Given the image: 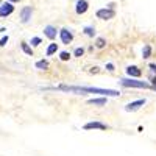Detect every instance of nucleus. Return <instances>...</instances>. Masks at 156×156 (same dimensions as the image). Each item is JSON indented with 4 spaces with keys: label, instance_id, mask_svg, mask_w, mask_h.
<instances>
[{
    "label": "nucleus",
    "instance_id": "f257e3e1",
    "mask_svg": "<svg viewBox=\"0 0 156 156\" xmlns=\"http://www.w3.org/2000/svg\"><path fill=\"white\" fill-rule=\"evenodd\" d=\"M51 90H62V92H70L76 95H84V94H100L106 97H119L120 92L114 89H101V87H92V86H67V84H59L56 87H47Z\"/></svg>",
    "mask_w": 156,
    "mask_h": 156
},
{
    "label": "nucleus",
    "instance_id": "f03ea898",
    "mask_svg": "<svg viewBox=\"0 0 156 156\" xmlns=\"http://www.w3.org/2000/svg\"><path fill=\"white\" fill-rule=\"evenodd\" d=\"M120 84L123 87H136V89H153V86L147 81H139V80H134V78H122L119 80Z\"/></svg>",
    "mask_w": 156,
    "mask_h": 156
},
{
    "label": "nucleus",
    "instance_id": "7ed1b4c3",
    "mask_svg": "<svg viewBox=\"0 0 156 156\" xmlns=\"http://www.w3.org/2000/svg\"><path fill=\"white\" fill-rule=\"evenodd\" d=\"M145 103H147L145 98H139V100H136V101H131V103H128V105H125V111H126V112H134V111L140 109L142 106L145 105Z\"/></svg>",
    "mask_w": 156,
    "mask_h": 156
},
{
    "label": "nucleus",
    "instance_id": "20e7f679",
    "mask_svg": "<svg viewBox=\"0 0 156 156\" xmlns=\"http://www.w3.org/2000/svg\"><path fill=\"white\" fill-rule=\"evenodd\" d=\"M115 16V11L112 8H101L97 11V17L101 19V20H109Z\"/></svg>",
    "mask_w": 156,
    "mask_h": 156
},
{
    "label": "nucleus",
    "instance_id": "39448f33",
    "mask_svg": "<svg viewBox=\"0 0 156 156\" xmlns=\"http://www.w3.org/2000/svg\"><path fill=\"white\" fill-rule=\"evenodd\" d=\"M14 11V6H12V2H5L0 6V17H8L9 14H12Z\"/></svg>",
    "mask_w": 156,
    "mask_h": 156
},
{
    "label": "nucleus",
    "instance_id": "423d86ee",
    "mask_svg": "<svg viewBox=\"0 0 156 156\" xmlns=\"http://www.w3.org/2000/svg\"><path fill=\"white\" fill-rule=\"evenodd\" d=\"M59 37H61V42H62V44H70V42L73 41V34H72L70 30H67V28H62V30L59 31Z\"/></svg>",
    "mask_w": 156,
    "mask_h": 156
},
{
    "label": "nucleus",
    "instance_id": "0eeeda50",
    "mask_svg": "<svg viewBox=\"0 0 156 156\" xmlns=\"http://www.w3.org/2000/svg\"><path fill=\"white\" fill-rule=\"evenodd\" d=\"M31 14H33L31 6H25V8H22V11H20V20H22V23H28L30 19H31Z\"/></svg>",
    "mask_w": 156,
    "mask_h": 156
},
{
    "label": "nucleus",
    "instance_id": "6e6552de",
    "mask_svg": "<svg viewBox=\"0 0 156 156\" xmlns=\"http://www.w3.org/2000/svg\"><path fill=\"white\" fill-rule=\"evenodd\" d=\"M83 128L86 129V131L87 129H103V131H105V129H108L109 126L105 125V123H101V122H87Z\"/></svg>",
    "mask_w": 156,
    "mask_h": 156
},
{
    "label": "nucleus",
    "instance_id": "1a4fd4ad",
    "mask_svg": "<svg viewBox=\"0 0 156 156\" xmlns=\"http://www.w3.org/2000/svg\"><path fill=\"white\" fill-rule=\"evenodd\" d=\"M87 8H89V5H87L86 0H78L76 5H75V11H76V14H84V12L87 11Z\"/></svg>",
    "mask_w": 156,
    "mask_h": 156
},
{
    "label": "nucleus",
    "instance_id": "9d476101",
    "mask_svg": "<svg viewBox=\"0 0 156 156\" xmlns=\"http://www.w3.org/2000/svg\"><path fill=\"white\" fill-rule=\"evenodd\" d=\"M108 103V97H98V98H89L87 105H94V106H105Z\"/></svg>",
    "mask_w": 156,
    "mask_h": 156
},
{
    "label": "nucleus",
    "instance_id": "9b49d317",
    "mask_svg": "<svg viewBox=\"0 0 156 156\" xmlns=\"http://www.w3.org/2000/svg\"><path fill=\"white\" fill-rule=\"evenodd\" d=\"M126 73H128V76H131V78H139L142 75V72H140V69L137 66H128L126 67Z\"/></svg>",
    "mask_w": 156,
    "mask_h": 156
},
{
    "label": "nucleus",
    "instance_id": "f8f14e48",
    "mask_svg": "<svg viewBox=\"0 0 156 156\" xmlns=\"http://www.w3.org/2000/svg\"><path fill=\"white\" fill-rule=\"evenodd\" d=\"M44 34L48 39H55L56 37V28L53 27V25H47V27L44 28Z\"/></svg>",
    "mask_w": 156,
    "mask_h": 156
},
{
    "label": "nucleus",
    "instance_id": "ddd939ff",
    "mask_svg": "<svg viewBox=\"0 0 156 156\" xmlns=\"http://www.w3.org/2000/svg\"><path fill=\"white\" fill-rule=\"evenodd\" d=\"M20 48H22V51H23L25 55L33 56V48H31V47H30L27 42H22V44H20Z\"/></svg>",
    "mask_w": 156,
    "mask_h": 156
},
{
    "label": "nucleus",
    "instance_id": "4468645a",
    "mask_svg": "<svg viewBox=\"0 0 156 156\" xmlns=\"http://www.w3.org/2000/svg\"><path fill=\"white\" fill-rule=\"evenodd\" d=\"M151 56V45H144V48H142V58L144 59H147V58H150Z\"/></svg>",
    "mask_w": 156,
    "mask_h": 156
},
{
    "label": "nucleus",
    "instance_id": "2eb2a0df",
    "mask_svg": "<svg viewBox=\"0 0 156 156\" xmlns=\"http://www.w3.org/2000/svg\"><path fill=\"white\" fill-rule=\"evenodd\" d=\"M34 66H36V69L45 70V69H48V61H47V59H41V61H37Z\"/></svg>",
    "mask_w": 156,
    "mask_h": 156
},
{
    "label": "nucleus",
    "instance_id": "dca6fc26",
    "mask_svg": "<svg viewBox=\"0 0 156 156\" xmlns=\"http://www.w3.org/2000/svg\"><path fill=\"white\" fill-rule=\"evenodd\" d=\"M56 50H58V44H50L48 47H47V56H51L53 53H56Z\"/></svg>",
    "mask_w": 156,
    "mask_h": 156
},
{
    "label": "nucleus",
    "instance_id": "f3484780",
    "mask_svg": "<svg viewBox=\"0 0 156 156\" xmlns=\"http://www.w3.org/2000/svg\"><path fill=\"white\" fill-rule=\"evenodd\" d=\"M83 31H84V34L89 36V37H94V34H95V28H94V27H86Z\"/></svg>",
    "mask_w": 156,
    "mask_h": 156
},
{
    "label": "nucleus",
    "instance_id": "a211bd4d",
    "mask_svg": "<svg viewBox=\"0 0 156 156\" xmlns=\"http://www.w3.org/2000/svg\"><path fill=\"white\" fill-rule=\"evenodd\" d=\"M105 45H106V41H105V39H103V37H97V41H95V47H97V48H103Z\"/></svg>",
    "mask_w": 156,
    "mask_h": 156
},
{
    "label": "nucleus",
    "instance_id": "6ab92c4d",
    "mask_svg": "<svg viewBox=\"0 0 156 156\" xmlns=\"http://www.w3.org/2000/svg\"><path fill=\"white\" fill-rule=\"evenodd\" d=\"M73 55H75L76 58H81V56L84 55V48H81V47H78V48H75V51H73Z\"/></svg>",
    "mask_w": 156,
    "mask_h": 156
},
{
    "label": "nucleus",
    "instance_id": "aec40b11",
    "mask_svg": "<svg viewBox=\"0 0 156 156\" xmlns=\"http://www.w3.org/2000/svg\"><path fill=\"white\" fill-rule=\"evenodd\" d=\"M59 58H61L62 61H67V59L70 58V53H67V51H61V53H59Z\"/></svg>",
    "mask_w": 156,
    "mask_h": 156
},
{
    "label": "nucleus",
    "instance_id": "412c9836",
    "mask_svg": "<svg viewBox=\"0 0 156 156\" xmlns=\"http://www.w3.org/2000/svg\"><path fill=\"white\" fill-rule=\"evenodd\" d=\"M8 41H9V37H8V34H6V36H3L2 39H0V47H5V45L8 44Z\"/></svg>",
    "mask_w": 156,
    "mask_h": 156
},
{
    "label": "nucleus",
    "instance_id": "4be33fe9",
    "mask_svg": "<svg viewBox=\"0 0 156 156\" xmlns=\"http://www.w3.org/2000/svg\"><path fill=\"white\" fill-rule=\"evenodd\" d=\"M42 41H41V37H31V45H34V47H37L39 44H41Z\"/></svg>",
    "mask_w": 156,
    "mask_h": 156
},
{
    "label": "nucleus",
    "instance_id": "5701e85b",
    "mask_svg": "<svg viewBox=\"0 0 156 156\" xmlns=\"http://www.w3.org/2000/svg\"><path fill=\"white\" fill-rule=\"evenodd\" d=\"M106 70H108V72H114V64L108 62V64H106Z\"/></svg>",
    "mask_w": 156,
    "mask_h": 156
},
{
    "label": "nucleus",
    "instance_id": "b1692460",
    "mask_svg": "<svg viewBox=\"0 0 156 156\" xmlns=\"http://www.w3.org/2000/svg\"><path fill=\"white\" fill-rule=\"evenodd\" d=\"M148 67H150V70H151L153 73H156V64H150Z\"/></svg>",
    "mask_w": 156,
    "mask_h": 156
},
{
    "label": "nucleus",
    "instance_id": "393cba45",
    "mask_svg": "<svg viewBox=\"0 0 156 156\" xmlns=\"http://www.w3.org/2000/svg\"><path fill=\"white\" fill-rule=\"evenodd\" d=\"M151 86H153V89L156 90V76H153V78H151Z\"/></svg>",
    "mask_w": 156,
    "mask_h": 156
},
{
    "label": "nucleus",
    "instance_id": "a878e982",
    "mask_svg": "<svg viewBox=\"0 0 156 156\" xmlns=\"http://www.w3.org/2000/svg\"><path fill=\"white\" fill-rule=\"evenodd\" d=\"M9 2H19V0H9Z\"/></svg>",
    "mask_w": 156,
    "mask_h": 156
}]
</instances>
